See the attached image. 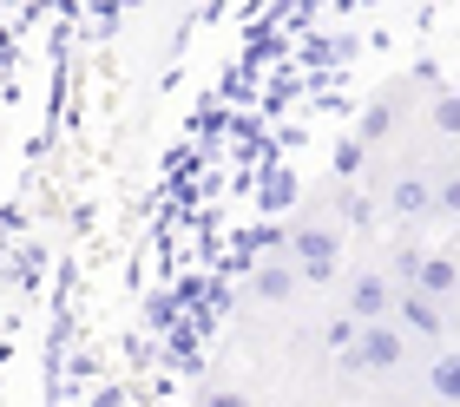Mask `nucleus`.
Segmentation results:
<instances>
[{
    "instance_id": "1",
    "label": "nucleus",
    "mask_w": 460,
    "mask_h": 407,
    "mask_svg": "<svg viewBox=\"0 0 460 407\" xmlns=\"http://www.w3.org/2000/svg\"><path fill=\"white\" fill-rule=\"evenodd\" d=\"M198 407H263V401H257V381H250V375L211 368V375H204V388H198Z\"/></svg>"
}]
</instances>
